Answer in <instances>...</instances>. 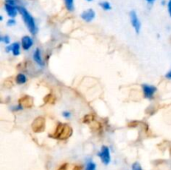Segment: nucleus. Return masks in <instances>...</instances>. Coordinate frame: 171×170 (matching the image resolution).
Segmentation results:
<instances>
[{
  "mask_svg": "<svg viewBox=\"0 0 171 170\" xmlns=\"http://www.w3.org/2000/svg\"><path fill=\"white\" fill-rule=\"evenodd\" d=\"M18 9H19V12L20 13V14L22 15V18L24 21L25 24L28 27V30L32 34H35L37 33V26H36L35 21L33 19V18L32 17L29 13L28 12V10L24 8V7H18Z\"/></svg>",
  "mask_w": 171,
  "mask_h": 170,
  "instance_id": "f257e3e1",
  "label": "nucleus"
},
{
  "mask_svg": "<svg viewBox=\"0 0 171 170\" xmlns=\"http://www.w3.org/2000/svg\"><path fill=\"white\" fill-rule=\"evenodd\" d=\"M60 126V130L57 129V133H56L55 137L61 139H65L67 138H69L72 134V129L69 126H63L62 124H59Z\"/></svg>",
  "mask_w": 171,
  "mask_h": 170,
  "instance_id": "f03ea898",
  "label": "nucleus"
},
{
  "mask_svg": "<svg viewBox=\"0 0 171 170\" xmlns=\"http://www.w3.org/2000/svg\"><path fill=\"white\" fill-rule=\"evenodd\" d=\"M99 156L100 157L104 164L108 165L110 163V152H109V148L107 146H103L101 151L99 153Z\"/></svg>",
  "mask_w": 171,
  "mask_h": 170,
  "instance_id": "7ed1b4c3",
  "label": "nucleus"
},
{
  "mask_svg": "<svg viewBox=\"0 0 171 170\" xmlns=\"http://www.w3.org/2000/svg\"><path fill=\"white\" fill-rule=\"evenodd\" d=\"M130 21H131V24H132L133 28H135V30L137 33H139L140 31V21L139 19L138 16H137V14H136L135 11H131L130 14Z\"/></svg>",
  "mask_w": 171,
  "mask_h": 170,
  "instance_id": "20e7f679",
  "label": "nucleus"
},
{
  "mask_svg": "<svg viewBox=\"0 0 171 170\" xmlns=\"http://www.w3.org/2000/svg\"><path fill=\"white\" fill-rule=\"evenodd\" d=\"M142 88H143V95L145 97V99H151L154 96V94L156 92V88L155 86H150L149 84H143L142 85Z\"/></svg>",
  "mask_w": 171,
  "mask_h": 170,
  "instance_id": "39448f33",
  "label": "nucleus"
},
{
  "mask_svg": "<svg viewBox=\"0 0 171 170\" xmlns=\"http://www.w3.org/2000/svg\"><path fill=\"white\" fill-rule=\"evenodd\" d=\"M94 17H95V12L91 8H89L86 11H83L81 14V18L86 22H91L94 19Z\"/></svg>",
  "mask_w": 171,
  "mask_h": 170,
  "instance_id": "423d86ee",
  "label": "nucleus"
},
{
  "mask_svg": "<svg viewBox=\"0 0 171 170\" xmlns=\"http://www.w3.org/2000/svg\"><path fill=\"white\" fill-rule=\"evenodd\" d=\"M44 128V119L43 118H37L33 123V129L37 133L43 131Z\"/></svg>",
  "mask_w": 171,
  "mask_h": 170,
  "instance_id": "0eeeda50",
  "label": "nucleus"
},
{
  "mask_svg": "<svg viewBox=\"0 0 171 170\" xmlns=\"http://www.w3.org/2000/svg\"><path fill=\"white\" fill-rule=\"evenodd\" d=\"M5 9L8 16L12 18V19L15 18L17 16V14H18V12H19V9H18L16 6L10 5L8 3H6L5 4Z\"/></svg>",
  "mask_w": 171,
  "mask_h": 170,
  "instance_id": "6e6552de",
  "label": "nucleus"
},
{
  "mask_svg": "<svg viewBox=\"0 0 171 170\" xmlns=\"http://www.w3.org/2000/svg\"><path fill=\"white\" fill-rule=\"evenodd\" d=\"M33 39H31L29 36H24L23 37L21 40V44H22L23 49L24 50H28L31 47L33 46Z\"/></svg>",
  "mask_w": 171,
  "mask_h": 170,
  "instance_id": "1a4fd4ad",
  "label": "nucleus"
},
{
  "mask_svg": "<svg viewBox=\"0 0 171 170\" xmlns=\"http://www.w3.org/2000/svg\"><path fill=\"white\" fill-rule=\"evenodd\" d=\"M33 59L35 61L36 63H38L39 66H44V61H43V58H42L41 53H40V50L39 49H36L35 51H34V53H33Z\"/></svg>",
  "mask_w": 171,
  "mask_h": 170,
  "instance_id": "9d476101",
  "label": "nucleus"
},
{
  "mask_svg": "<svg viewBox=\"0 0 171 170\" xmlns=\"http://www.w3.org/2000/svg\"><path fill=\"white\" fill-rule=\"evenodd\" d=\"M11 52L14 56H18L20 54V44L19 43H14L11 45Z\"/></svg>",
  "mask_w": 171,
  "mask_h": 170,
  "instance_id": "9b49d317",
  "label": "nucleus"
},
{
  "mask_svg": "<svg viewBox=\"0 0 171 170\" xmlns=\"http://www.w3.org/2000/svg\"><path fill=\"white\" fill-rule=\"evenodd\" d=\"M27 81V78L24 74H18V76L16 77V82L18 84H24Z\"/></svg>",
  "mask_w": 171,
  "mask_h": 170,
  "instance_id": "f8f14e48",
  "label": "nucleus"
},
{
  "mask_svg": "<svg viewBox=\"0 0 171 170\" xmlns=\"http://www.w3.org/2000/svg\"><path fill=\"white\" fill-rule=\"evenodd\" d=\"M64 3H65V7L69 10V11H73L75 9V3L74 0H64Z\"/></svg>",
  "mask_w": 171,
  "mask_h": 170,
  "instance_id": "ddd939ff",
  "label": "nucleus"
},
{
  "mask_svg": "<svg viewBox=\"0 0 171 170\" xmlns=\"http://www.w3.org/2000/svg\"><path fill=\"white\" fill-rule=\"evenodd\" d=\"M85 170H96V164L94 162L89 161V162L87 163Z\"/></svg>",
  "mask_w": 171,
  "mask_h": 170,
  "instance_id": "4468645a",
  "label": "nucleus"
},
{
  "mask_svg": "<svg viewBox=\"0 0 171 170\" xmlns=\"http://www.w3.org/2000/svg\"><path fill=\"white\" fill-rule=\"evenodd\" d=\"M100 5L101 6V8L104 9V10H110L111 9V5L110 3L109 2H102V3H100Z\"/></svg>",
  "mask_w": 171,
  "mask_h": 170,
  "instance_id": "2eb2a0df",
  "label": "nucleus"
},
{
  "mask_svg": "<svg viewBox=\"0 0 171 170\" xmlns=\"http://www.w3.org/2000/svg\"><path fill=\"white\" fill-rule=\"evenodd\" d=\"M132 170H143L139 163H135L132 165Z\"/></svg>",
  "mask_w": 171,
  "mask_h": 170,
  "instance_id": "dca6fc26",
  "label": "nucleus"
},
{
  "mask_svg": "<svg viewBox=\"0 0 171 170\" xmlns=\"http://www.w3.org/2000/svg\"><path fill=\"white\" fill-rule=\"evenodd\" d=\"M1 41L3 42V43H5L6 44H9V37L8 36H4V37H1Z\"/></svg>",
  "mask_w": 171,
  "mask_h": 170,
  "instance_id": "f3484780",
  "label": "nucleus"
},
{
  "mask_svg": "<svg viewBox=\"0 0 171 170\" xmlns=\"http://www.w3.org/2000/svg\"><path fill=\"white\" fill-rule=\"evenodd\" d=\"M6 3H8L10 5L16 6L17 0H6Z\"/></svg>",
  "mask_w": 171,
  "mask_h": 170,
  "instance_id": "a211bd4d",
  "label": "nucleus"
},
{
  "mask_svg": "<svg viewBox=\"0 0 171 170\" xmlns=\"http://www.w3.org/2000/svg\"><path fill=\"white\" fill-rule=\"evenodd\" d=\"M15 23L16 22H15V20H14V19H10L8 20L7 23H8V26H13V25L15 24Z\"/></svg>",
  "mask_w": 171,
  "mask_h": 170,
  "instance_id": "6ab92c4d",
  "label": "nucleus"
},
{
  "mask_svg": "<svg viewBox=\"0 0 171 170\" xmlns=\"http://www.w3.org/2000/svg\"><path fill=\"white\" fill-rule=\"evenodd\" d=\"M63 116H64V118H69L71 116V114H70L69 112H64L63 113Z\"/></svg>",
  "mask_w": 171,
  "mask_h": 170,
  "instance_id": "aec40b11",
  "label": "nucleus"
},
{
  "mask_svg": "<svg viewBox=\"0 0 171 170\" xmlns=\"http://www.w3.org/2000/svg\"><path fill=\"white\" fill-rule=\"evenodd\" d=\"M168 10L169 13V15L171 16V0H169L168 3Z\"/></svg>",
  "mask_w": 171,
  "mask_h": 170,
  "instance_id": "412c9836",
  "label": "nucleus"
},
{
  "mask_svg": "<svg viewBox=\"0 0 171 170\" xmlns=\"http://www.w3.org/2000/svg\"><path fill=\"white\" fill-rule=\"evenodd\" d=\"M165 78L166 79H171V70H169V71L165 74Z\"/></svg>",
  "mask_w": 171,
  "mask_h": 170,
  "instance_id": "4be33fe9",
  "label": "nucleus"
},
{
  "mask_svg": "<svg viewBox=\"0 0 171 170\" xmlns=\"http://www.w3.org/2000/svg\"><path fill=\"white\" fill-rule=\"evenodd\" d=\"M147 2H148V3H154V2H155V0H146Z\"/></svg>",
  "mask_w": 171,
  "mask_h": 170,
  "instance_id": "5701e85b",
  "label": "nucleus"
},
{
  "mask_svg": "<svg viewBox=\"0 0 171 170\" xmlns=\"http://www.w3.org/2000/svg\"><path fill=\"white\" fill-rule=\"evenodd\" d=\"M86 1H88V2H91L92 0H86Z\"/></svg>",
  "mask_w": 171,
  "mask_h": 170,
  "instance_id": "b1692460",
  "label": "nucleus"
}]
</instances>
